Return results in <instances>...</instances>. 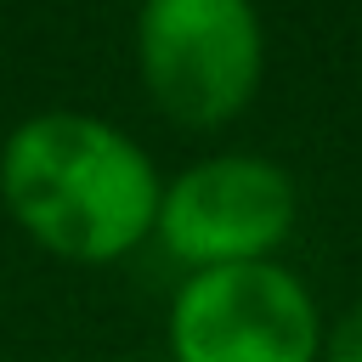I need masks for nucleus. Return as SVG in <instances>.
<instances>
[{
	"label": "nucleus",
	"mask_w": 362,
	"mask_h": 362,
	"mask_svg": "<svg viewBox=\"0 0 362 362\" xmlns=\"http://www.w3.org/2000/svg\"><path fill=\"white\" fill-rule=\"evenodd\" d=\"M294 209L300 204L288 170L255 153H215L187 164L175 181H164L153 232L192 272L243 266V260H272V249L294 232Z\"/></svg>",
	"instance_id": "obj_4"
},
{
	"label": "nucleus",
	"mask_w": 362,
	"mask_h": 362,
	"mask_svg": "<svg viewBox=\"0 0 362 362\" xmlns=\"http://www.w3.org/2000/svg\"><path fill=\"white\" fill-rule=\"evenodd\" d=\"M322 362H362V300L322 334Z\"/></svg>",
	"instance_id": "obj_5"
},
{
	"label": "nucleus",
	"mask_w": 362,
	"mask_h": 362,
	"mask_svg": "<svg viewBox=\"0 0 362 362\" xmlns=\"http://www.w3.org/2000/svg\"><path fill=\"white\" fill-rule=\"evenodd\" d=\"M317 300L277 260L204 266L170 300L175 362H317Z\"/></svg>",
	"instance_id": "obj_3"
},
{
	"label": "nucleus",
	"mask_w": 362,
	"mask_h": 362,
	"mask_svg": "<svg viewBox=\"0 0 362 362\" xmlns=\"http://www.w3.org/2000/svg\"><path fill=\"white\" fill-rule=\"evenodd\" d=\"M153 158L107 119L34 113L0 147V198L11 221L62 260H119L158 221Z\"/></svg>",
	"instance_id": "obj_1"
},
{
	"label": "nucleus",
	"mask_w": 362,
	"mask_h": 362,
	"mask_svg": "<svg viewBox=\"0 0 362 362\" xmlns=\"http://www.w3.org/2000/svg\"><path fill=\"white\" fill-rule=\"evenodd\" d=\"M136 62L175 124L215 130L260 90L266 28L255 0H141Z\"/></svg>",
	"instance_id": "obj_2"
}]
</instances>
